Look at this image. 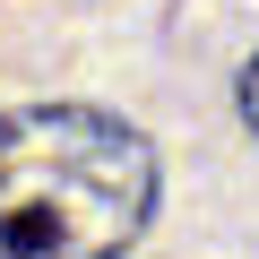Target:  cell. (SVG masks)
<instances>
[{"instance_id":"cell-1","label":"cell","mask_w":259,"mask_h":259,"mask_svg":"<svg viewBox=\"0 0 259 259\" xmlns=\"http://www.w3.org/2000/svg\"><path fill=\"white\" fill-rule=\"evenodd\" d=\"M156 207L139 130L87 104L0 112V259H112Z\"/></svg>"},{"instance_id":"cell-2","label":"cell","mask_w":259,"mask_h":259,"mask_svg":"<svg viewBox=\"0 0 259 259\" xmlns=\"http://www.w3.org/2000/svg\"><path fill=\"white\" fill-rule=\"evenodd\" d=\"M242 112H250V130H259V61H250V78H242Z\"/></svg>"}]
</instances>
